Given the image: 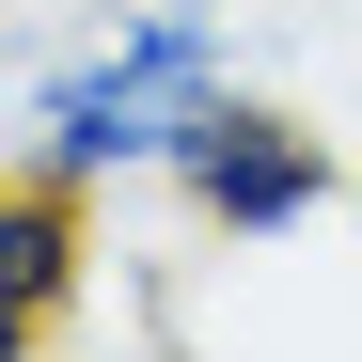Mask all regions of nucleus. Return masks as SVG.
<instances>
[{"instance_id":"nucleus-1","label":"nucleus","mask_w":362,"mask_h":362,"mask_svg":"<svg viewBox=\"0 0 362 362\" xmlns=\"http://www.w3.org/2000/svg\"><path fill=\"white\" fill-rule=\"evenodd\" d=\"M252 95L221 0H110L79 47H32L16 64V127H0V173H64V189H173L221 110Z\"/></svg>"},{"instance_id":"nucleus-2","label":"nucleus","mask_w":362,"mask_h":362,"mask_svg":"<svg viewBox=\"0 0 362 362\" xmlns=\"http://www.w3.org/2000/svg\"><path fill=\"white\" fill-rule=\"evenodd\" d=\"M173 205H189V221L221 236V252H284L299 221H346V158H331L315 127H299L284 95H236L221 127H205L189 158H173Z\"/></svg>"},{"instance_id":"nucleus-3","label":"nucleus","mask_w":362,"mask_h":362,"mask_svg":"<svg viewBox=\"0 0 362 362\" xmlns=\"http://www.w3.org/2000/svg\"><path fill=\"white\" fill-rule=\"evenodd\" d=\"M346 236H362V173H346Z\"/></svg>"}]
</instances>
